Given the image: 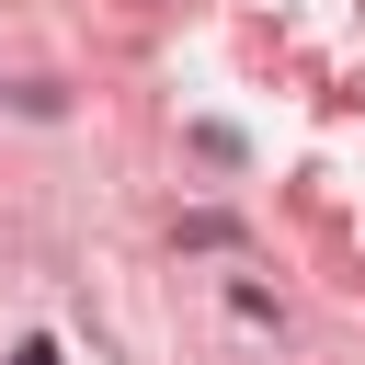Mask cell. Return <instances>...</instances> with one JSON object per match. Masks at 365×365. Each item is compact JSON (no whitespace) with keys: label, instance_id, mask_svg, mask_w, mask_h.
<instances>
[{"label":"cell","instance_id":"6da1fadb","mask_svg":"<svg viewBox=\"0 0 365 365\" xmlns=\"http://www.w3.org/2000/svg\"><path fill=\"white\" fill-rule=\"evenodd\" d=\"M182 251H240V217H217V205H194V217H182Z\"/></svg>","mask_w":365,"mask_h":365},{"label":"cell","instance_id":"7a4b0ae2","mask_svg":"<svg viewBox=\"0 0 365 365\" xmlns=\"http://www.w3.org/2000/svg\"><path fill=\"white\" fill-rule=\"evenodd\" d=\"M11 365H57V342H23V354H11Z\"/></svg>","mask_w":365,"mask_h":365}]
</instances>
